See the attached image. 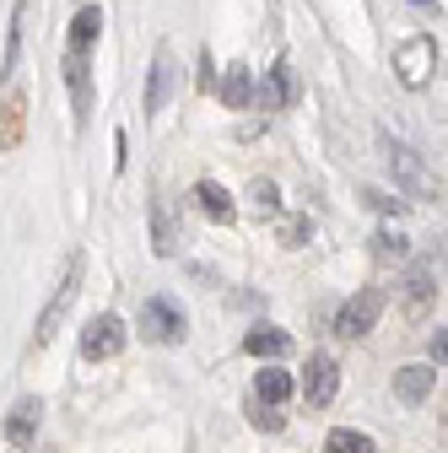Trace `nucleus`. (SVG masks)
I'll list each match as a JSON object with an SVG mask.
<instances>
[{
  "instance_id": "nucleus-1",
  "label": "nucleus",
  "mask_w": 448,
  "mask_h": 453,
  "mask_svg": "<svg viewBox=\"0 0 448 453\" xmlns=\"http://www.w3.org/2000/svg\"><path fill=\"white\" fill-rule=\"evenodd\" d=\"M141 334L151 340V346H179V340L189 334V319H184L179 297H146L141 303Z\"/></svg>"
},
{
  "instance_id": "nucleus-2",
  "label": "nucleus",
  "mask_w": 448,
  "mask_h": 453,
  "mask_svg": "<svg viewBox=\"0 0 448 453\" xmlns=\"http://www.w3.org/2000/svg\"><path fill=\"white\" fill-rule=\"evenodd\" d=\"M383 162H389V173L400 179V189H411V195H432V189H437L432 173H427V162H421V151L389 141V135H383Z\"/></svg>"
},
{
  "instance_id": "nucleus-3",
  "label": "nucleus",
  "mask_w": 448,
  "mask_h": 453,
  "mask_svg": "<svg viewBox=\"0 0 448 453\" xmlns=\"http://www.w3.org/2000/svg\"><path fill=\"white\" fill-rule=\"evenodd\" d=\"M120 351H125V324H120V313H97L81 329V357L87 362H108V357H120Z\"/></svg>"
},
{
  "instance_id": "nucleus-4",
  "label": "nucleus",
  "mask_w": 448,
  "mask_h": 453,
  "mask_svg": "<svg viewBox=\"0 0 448 453\" xmlns=\"http://www.w3.org/2000/svg\"><path fill=\"white\" fill-rule=\"evenodd\" d=\"M378 313H383V292L378 287H362L341 313H335V334H346V340H362L373 324H378Z\"/></svg>"
},
{
  "instance_id": "nucleus-5",
  "label": "nucleus",
  "mask_w": 448,
  "mask_h": 453,
  "mask_svg": "<svg viewBox=\"0 0 448 453\" xmlns=\"http://www.w3.org/2000/svg\"><path fill=\"white\" fill-rule=\"evenodd\" d=\"M76 297H81V259H71V270H66V280H60V292H54V303L38 313V340H54V334H60V324L71 319Z\"/></svg>"
},
{
  "instance_id": "nucleus-6",
  "label": "nucleus",
  "mask_w": 448,
  "mask_h": 453,
  "mask_svg": "<svg viewBox=\"0 0 448 453\" xmlns=\"http://www.w3.org/2000/svg\"><path fill=\"white\" fill-rule=\"evenodd\" d=\"M335 388H341V367H335L329 351H313V357H308V372H303V400H308L313 411H324V405L335 400Z\"/></svg>"
},
{
  "instance_id": "nucleus-7",
  "label": "nucleus",
  "mask_w": 448,
  "mask_h": 453,
  "mask_svg": "<svg viewBox=\"0 0 448 453\" xmlns=\"http://www.w3.org/2000/svg\"><path fill=\"white\" fill-rule=\"evenodd\" d=\"M259 103H265V113H275V108H292V103H297V71H292L287 60H275V65L265 71Z\"/></svg>"
},
{
  "instance_id": "nucleus-8",
  "label": "nucleus",
  "mask_w": 448,
  "mask_h": 453,
  "mask_svg": "<svg viewBox=\"0 0 448 453\" xmlns=\"http://www.w3.org/2000/svg\"><path fill=\"white\" fill-rule=\"evenodd\" d=\"M174 54H157V60H151V81H146V113H162L167 108V97H174Z\"/></svg>"
},
{
  "instance_id": "nucleus-9",
  "label": "nucleus",
  "mask_w": 448,
  "mask_h": 453,
  "mask_svg": "<svg viewBox=\"0 0 448 453\" xmlns=\"http://www.w3.org/2000/svg\"><path fill=\"white\" fill-rule=\"evenodd\" d=\"M243 351H249V357H287V351H292V334L275 329V324H259V329L243 334Z\"/></svg>"
},
{
  "instance_id": "nucleus-10",
  "label": "nucleus",
  "mask_w": 448,
  "mask_h": 453,
  "mask_svg": "<svg viewBox=\"0 0 448 453\" xmlns=\"http://www.w3.org/2000/svg\"><path fill=\"white\" fill-rule=\"evenodd\" d=\"M38 421H43V405L33 400V394H27V400H17V411L6 416V442H33V432H38Z\"/></svg>"
},
{
  "instance_id": "nucleus-11",
  "label": "nucleus",
  "mask_w": 448,
  "mask_h": 453,
  "mask_svg": "<svg viewBox=\"0 0 448 453\" xmlns=\"http://www.w3.org/2000/svg\"><path fill=\"white\" fill-rule=\"evenodd\" d=\"M432 383H437V372H432V367H406V372H395V394H400V405H421L427 394H432Z\"/></svg>"
},
{
  "instance_id": "nucleus-12",
  "label": "nucleus",
  "mask_w": 448,
  "mask_h": 453,
  "mask_svg": "<svg viewBox=\"0 0 448 453\" xmlns=\"http://www.w3.org/2000/svg\"><path fill=\"white\" fill-rule=\"evenodd\" d=\"M195 200H200V211H205L211 221H233V216H238L233 195L221 189V184H211V179H200V184H195Z\"/></svg>"
},
{
  "instance_id": "nucleus-13",
  "label": "nucleus",
  "mask_w": 448,
  "mask_h": 453,
  "mask_svg": "<svg viewBox=\"0 0 448 453\" xmlns=\"http://www.w3.org/2000/svg\"><path fill=\"white\" fill-rule=\"evenodd\" d=\"M97 33H103V12H97V6H81L76 22H71V49H66V54H92Z\"/></svg>"
},
{
  "instance_id": "nucleus-14",
  "label": "nucleus",
  "mask_w": 448,
  "mask_h": 453,
  "mask_svg": "<svg viewBox=\"0 0 448 453\" xmlns=\"http://www.w3.org/2000/svg\"><path fill=\"white\" fill-rule=\"evenodd\" d=\"M254 400H259V405H287V400H292V378H287L282 367H265V372L254 378Z\"/></svg>"
},
{
  "instance_id": "nucleus-15",
  "label": "nucleus",
  "mask_w": 448,
  "mask_h": 453,
  "mask_svg": "<svg viewBox=\"0 0 448 453\" xmlns=\"http://www.w3.org/2000/svg\"><path fill=\"white\" fill-rule=\"evenodd\" d=\"M151 249L157 254L179 249V226H174V216H167V200H151Z\"/></svg>"
},
{
  "instance_id": "nucleus-16",
  "label": "nucleus",
  "mask_w": 448,
  "mask_h": 453,
  "mask_svg": "<svg viewBox=\"0 0 448 453\" xmlns=\"http://www.w3.org/2000/svg\"><path fill=\"white\" fill-rule=\"evenodd\" d=\"M221 103H228V108H249V103H254V76H249V65H233L228 76H221Z\"/></svg>"
},
{
  "instance_id": "nucleus-17",
  "label": "nucleus",
  "mask_w": 448,
  "mask_h": 453,
  "mask_svg": "<svg viewBox=\"0 0 448 453\" xmlns=\"http://www.w3.org/2000/svg\"><path fill=\"white\" fill-rule=\"evenodd\" d=\"M324 453H378V448H373V437H367V432L335 426V432H329V442H324Z\"/></svg>"
},
{
  "instance_id": "nucleus-18",
  "label": "nucleus",
  "mask_w": 448,
  "mask_h": 453,
  "mask_svg": "<svg viewBox=\"0 0 448 453\" xmlns=\"http://www.w3.org/2000/svg\"><path fill=\"white\" fill-rule=\"evenodd\" d=\"M406 292H411V303H416V308H421V303H427V297L437 292V265H432V259H421V265L411 270V280H406Z\"/></svg>"
},
{
  "instance_id": "nucleus-19",
  "label": "nucleus",
  "mask_w": 448,
  "mask_h": 453,
  "mask_svg": "<svg viewBox=\"0 0 448 453\" xmlns=\"http://www.w3.org/2000/svg\"><path fill=\"white\" fill-rule=\"evenodd\" d=\"M249 200L259 205V216H275V211H282V189H275L270 179H259V184L249 189Z\"/></svg>"
},
{
  "instance_id": "nucleus-20",
  "label": "nucleus",
  "mask_w": 448,
  "mask_h": 453,
  "mask_svg": "<svg viewBox=\"0 0 448 453\" xmlns=\"http://www.w3.org/2000/svg\"><path fill=\"white\" fill-rule=\"evenodd\" d=\"M373 254H378V259H406V238L395 233V226H383V233L373 238Z\"/></svg>"
},
{
  "instance_id": "nucleus-21",
  "label": "nucleus",
  "mask_w": 448,
  "mask_h": 453,
  "mask_svg": "<svg viewBox=\"0 0 448 453\" xmlns=\"http://www.w3.org/2000/svg\"><path fill=\"white\" fill-rule=\"evenodd\" d=\"M254 426H265V432H282V405H259V400H254Z\"/></svg>"
},
{
  "instance_id": "nucleus-22",
  "label": "nucleus",
  "mask_w": 448,
  "mask_h": 453,
  "mask_svg": "<svg viewBox=\"0 0 448 453\" xmlns=\"http://www.w3.org/2000/svg\"><path fill=\"white\" fill-rule=\"evenodd\" d=\"M308 233H313L308 216H303V221H287V226H282V243H287V249H303V238H308Z\"/></svg>"
},
{
  "instance_id": "nucleus-23",
  "label": "nucleus",
  "mask_w": 448,
  "mask_h": 453,
  "mask_svg": "<svg viewBox=\"0 0 448 453\" xmlns=\"http://www.w3.org/2000/svg\"><path fill=\"white\" fill-rule=\"evenodd\" d=\"M367 205H373V211H395V216H400V200H395V195H383V189H367Z\"/></svg>"
},
{
  "instance_id": "nucleus-24",
  "label": "nucleus",
  "mask_w": 448,
  "mask_h": 453,
  "mask_svg": "<svg viewBox=\"0 0 448 453\" xmlns=\"http://www.w3.org/2000/svg\"><path fill=\"white\" fill-rule=\"evenodd\" d=\"M443 357H448V340H443V329H437V334H432V362L443 367Z\"/></svg>"
}]
</instances>
